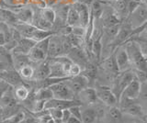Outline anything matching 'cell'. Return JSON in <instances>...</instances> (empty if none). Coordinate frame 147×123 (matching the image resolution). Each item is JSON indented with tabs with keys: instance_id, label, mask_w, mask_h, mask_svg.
<instances>
[{
	"instance_id": "obj_1",
	"label": "cell",
	"mask_w": 147,
	"mask_h": 123,
	"mask_svg": "<svg viewBox=\"0 0 147 123\" xmlns=\"http://www.w3.org/2000/svg\"><path fill=\"white\" fill-rule=\"evenodd\" d=\"M130 59L131 69L140 70L147 73V60L142 53L138 43L133 40H128L123 44Z\"/></svg>"
},
{
	"instance_id": "obj_2",
	"label": "cell",
	"mask_w": 147,
	"mask_h": 123,
	"mask_svg": "<svg viewBox=\"0 0 147 123\" xmlns=\"http://www.w3.org/2000/svg\"><path fill=\"white\" fill-rule=\"evenodd\" d=\"M147 19V2L142 1L124 20L133 30L138 29L144 24Z\"/></svg>"
},
{
	"instance_id": "obj_3",
	"label": "cell",
	"mask_w": 147,
	"mask_h": 123,
	"mask_svg": "<svg viewBox=\"0 0 147 123\" xmlns=\"http://www.w3.org/2000/svg\"><path fill=\"white\" fill-rule=\"evenodd\" d=\"M133 78H134V74H133L131 69L127 70V71H123V72H119L116 75V77L114 78L111 85H110V89L112 90L115 97H117L118 102H119V99L121 97V95L123 92V90L125 89V87L130 84V82Z\"/></svg>"
},
{
	"instance_id": "obj_4",
	"label": "cell",
	"mask_w": 147,
	"mask_h": 123,
	"mask_svg": "<svg viewBox=\"0 0 147 123\" xmlns=\"http://www.w3.org/2000/svg\"><path fill=\"white\" fill-rule=\"evenodd\" d=\"M118 107L123 114H128L130 116L142 118L144 109L141 105L136 101V99H130L125 97H121L118 102Z\"/></svg>"
},
{
	"instance_id": "obj_5",
	"label": "cell",
	"mask_w": 147,
	"mask_h": 123,
	"mask_svg": "<svg viewBox=\"0 0 147 123\" xmlns=\"http://www.w3.org/2000/svg\"><path fill=\"white\" fill-rule=\"evenodd\" d=\"M93 87H95L96 89V97H98L99 102L104 104L107 107H112L118 105V99L115 97L114 93L109 86L96 84Z\"/></svg>"
},
{
	"instance_id": "obj_6",
	"label": "cell",
	"mask_w": 147,
	"mask_h": 123,
	"mask_svg": "<svg viewBox=\"0 0 147 123\" xmlns=\"http://www.w3.org/2000/svg\"><path fill=\"white\" fill-rule=\"evenodd\" d=\"M68 79V78H67ZM52 90L53 98L63 99V100H73L76 99V95L66 84V81H60L58 83L50 86Z\"/></svg>"
},
{
	"instance_id": "obj_7",
	"label": "cell",
	"mask_w": 147,
	"mask_h": 123,
	"mask_svg": "<svg viewBox=\"0 0 147 123\" xmlns=\"http://www.w3.org/2000/svg\"><path fill=\"white\" fill-rule=\"evenodd\" d=\"M63 38L62 35L54 33L50 37L49 47L47 52V58H56L63 56Z\"/></svg>"
},
{
	"instance_id": "obj_8",
	"label": "cell",
	"mask_w": 147,
	"mask_h": 123,
	"mask_svg": "<svg viewBox=\"0 0 147 123\" xmlns=\"http://www.w3.org/2000/svg\"><path fill=\"white\" fill-rule=\"evenodd\" d=\"M65 56L70 59L72 63L79 65L82 68V70L84 69L86 65L90 61L88 54L85 51V49L79 47H73Z\"/></svg>"
},
{
	"instance_id": "obj_9",
	"label": "cell",
	"mask_w": 147,
	"mask_h": 123,
	"mask_svg": "<svg viewBox=\"0 0 147 123\" xmlns=\"http://www.w3.org/2000/svg\"><path fill=\"white\" fill-rule=\"evenodd\" d=\"M49 62V76L53 78H68L67 73L64 70L63 63L60 57L47 58Z\"/></svg>"
},
{
	"instance_id": "obj_10",
	"label": "cell",
	"mask_w": 147,
	"mask_h": 123,
	"mask_svg": "<svg viewBox=\"0 0 147 123\" xmlns=\"http://www.w3.org/2000/svg\"><path fill=\"white\" fill-rule=\"evenodd\" d=\"M76 99H77L82 104V106H91V105L98 102L96 89L93 86H87V87L81 90L76 95Z\"/></svg>"
},
{
	"instance_id": "obj_11",
	"label": "cell",
	"mask_w": 147,
	"mask_h": 123,
	"mask_svg": "<svg viewBox=\"0 0 147 123\" xmlns=\"http://www.w3.org/2000/svg\"><path fill=\"white\" fill-rule=\"evenodd\" d=\"M114 54H115V59H116V63H117L119 72L131 69L130 59H129L127 52L123 45L116 48V50L114 51Z\"/></svg>"
},
{
	"instance_id": "obj_12",
	"label": "cell",
	"mask_w": 147,
	"mask_h": 123,
	"mask_svg": "<svg viewBox=\"0 0 147 123\" xmlns=\"http://www.w3.org/2000/svg\"><path fill=\"white\" fill-rule=\"evenodd\" d=\"M0 79L4 80L12 87H15V86L24 83V80L20 77L18 72L13 67H9L0 73Z\"/></svg>"
},
{
	"instance_id": "obj_13",
	"label": "cell",
	"mask_w": 147,
	"mask_h": 123,
	"mask_svg": "<svg viewBox=\"0 0 147 123\" xmlns=\"http://www.w3.org/2000/svg\"><path fill=\"white\" fill-rule=\"evenodd\" d=\"M65 81L68 86L71 88V90L76 95L79 93L81 90L87 87V86H90L89 81L87 80L86 76H84L81 74L79 75H76L74 77H69Z\"/></svg>"
},
{
	"instance_id": "obj_14",
	"label": "cell",
	"mask_w": 147,
	"mask_h": 123,
	"mask_svg": "<svg viewBox=\"0 0 147 123\" xmlns=\"http://www.w3.org/2000/svg\"><path fill=\"white\" fill-rule=\"evenodd\" d=\"M82 106V104L78 101L77 99L73 100H63V99H56L52 98L46 101L45 103V109H51V108H58L63 110V109H68L73 106Z\"/></svg>"
},
{
	"instance_id": "obj_15",
	"label": "cell",
	"mask_w": 147,
	"mask_h": 123,
	"mask_svg": "<svg viewBox=\"0 0 147 123\" xmlns=\"http://www.w3.org/2000/svg\"><path fill=\"white\" fill-rule=\"evenodd\" d=\"M98 66L100 68V69H102L105 72L109 73L110 75H113L115 76L119 73L117 63H116V59H115L114 52L111 54H109V56L102 59V60L98 63Z\"/></svg>"
},
{
	"instance_id": "obj_16",
	"label": "cell",
	"mask_w": 147,
	"mask_h": 123,
	"mask_svg": "<svg viewBox=\"0 0 147 123\" xmlns=\"http://www.w3.org/2000/svg\"><path fill=\"white\" fill-rule=\"evenodd\" d=\"M71 6L75 8L78 12V16H79V24L80 26L86 27L89 23L90 20V11L89 7H87L85 4H83L79 1H76L71 4Z\"/></svg>"
},
{
	"instance_id": "obj_17",
	"label": "cell",
	"mask_w": 147,
	"mask_h": 123,
	"mask_svg": "<svg viewBox=\"0 0 147 123\" xmlns=\"http://www.w3.org/2000/svg\"><path fill=\"white\" fill-rule=\"evenodd\" d=\"M128 1L129 0H112L110 6L112 7L115 14L121 22L126 19L128 17Z\"/></svg>"
},
{
	"instance_id": "obj_18",
	"label": "cell",
	"mask_w": 147,
	"mask_h": 123,
	"mask_svg": "<svg viewBox=\"0 0 147 123\" xmlns=\"http://www.w3.org/2000/svg\"><path fill=\"white\" fill-rule=\"evenodd\" d=\"M140 92H141V84L134 76V78L130 82V84L123 90L121 97H125L130 99H138L140 95Z\"/></svg>"
},
{
	"instance_id": "obj_19",
	"label": "cell",
	"mask_w": 147,
	"mask_h": 123,
	"mask_svg": "<svg viewBox=\"0 0 147 123\" xmlns=\"http://www.w3.org/2000/svg\"><path fill=\"white\" fill-rule=\"evenodd\" d=\"M34 67V74L32 77V81H40L49 76V62L48 59L40 62L39 63H36L33 65Z\"/></svg>"
},
{
	"instance_id": "obj_20",
	"label": "cell",
	"mask_w": 147,
	"mask_h": 123,
	"mask_svg": "<svg viewBox=\"0 0 147 123\" xmlns=\"http://www.w3.org/2000/svg\"><path fill=\"white\" fill-rule=\"evenodd\" d=\"M31 24L33 25L35 28L40 29V30H53V24L43 19V17L41 16L40 12V8L38 7L33 8V17H32Z\"/></svg>"
},
{
	"instance_id": "obj_21",
	"label": "cell",
	"mask_w": 147,
	"mask_h": 123,
	"mask_svg": "<svg viewBox=\"0 0 147 123\" xmlns=\"http://www.w3.org/2000/svg\"><path fill=\"white\" fill-rule=\"evenodd\" d=\"M123 113L117 106L107 107L104 118L107 120V123H122Z\"/></svg>"
},
{
	"instance_id": "obj_22",
	"label": "cell",
	"mask_w": 147,
	"mask_h": 123,
	"mask_svg": "<svg viewBox=\"0 0 147 123\" xmlns=\"http://www.w3.org/2000/svg\"><path fill=\"white\" fill-rule=\"evenodd\" d=\"M36 42L30 38H21L18 40L17 47L13 50L11 53H21L28 54L30 50L35 46Z\"/></svg>"
},
{
	"instance_id": "obj_23",
	"label": "cell",
	"mask_w": 147,
	"mask_h": 123,
	"mask_svg": "<svg viewBox=\"0 0 147 123\" xmlns=\"http://www.w3.org/2000/svg\"><path fill=\"white\" fill-rule=\"evenodd\" d=\"M16 19L18 22L31 24L32 17H33V7H20L17 11H14Z\"/></svg>"
},
{
	"instance_id": "obj_24",
	"label": "cell",
	"mask_w": 147,
	"mask_h": 123,
	"mask_svg": "<svg viewBox=\"0 0 147 123\" xmlns=\"http://www.w3.org/2000/svg\"><path fill=\"white\" fill-rule=\"evenodd\" d=\"M12 27L15 30H17L18 31V33L21 35L22 38H32L35 30L37 28L30 23H23V22H17L14 25H12Z\"/></svg>"
},
{
	"instance_id": "obj_25",
	"label": "cell",
	"mask_w": 147,
	"mask_h": 123,
	"mask_svg": "<svg viewBox=\"0 0 147 123\" xmlns=\"http://www.w3.org/2000/svg\"><path fill=\"white\" fill-rule=\"evenodd\" d=\"M96 117V112L93 105L81 106V121L82 123H94Z\"/></svg>"
},
{
	"instance_id": "obj_26",
	"label": "cell",
	"mask_w": 147,
	"mask_h": 123,
	"mask_svg": "<svg viewBox=\"0 0 147 123\" xmlns=\"http://www.w3.org/2000/svg\"><path fill=\"white\" fill-rule=\"evenodd\" d=\"M30 88L29 85H28L27 81H24V83H22L20 85L15 86V87H13L14 95H15L18 102H20V103L24 101V100L28 97V95L30 94Z\"/></svg>"
},
{
	"instance_id": "obj_27",
	"label": "cell",
	"mask_w": 147,
	"mask_h": 123,
	"mask_svg": "<svg viewBox=\"0 0 147 123\" xmlns=\"http://www.w3.org/2000/svg\"><path fill=\"white\" fill-rule=\"evenodd\" d=\"M11 54H12V66L18 72L24 65H32L29 57H28V54H21V53H11Z\"/></svg>"
},
{
	"instance_id": "obj_28",
	"label": "cell",
	"mask_w": 147,
	"mask_h": 123,
	"mask_svg": "<svg viewBox=\"0 0 147 123\" xmlns=\"http://www.w3.org/2000/svg\"><path fill=\"white\" fill-rule=\"evenodd\" d=\"M28 57H29V59L30 60L32 65H34L36 63H39L40 62L46 60V59H47V54L43 51H41L40 48L34 46L30 51V52L28 53Z\"/></svg>"
},
{
	"instance_id": "obj_29",
	"label": "cell",
	"mask_w": 147,
	"mask_h": 123,
	"mask_svg": "<svg viewBox=\"0 0 147 123\" xmlns=\"http://www.w3.org/2000/svg\"><path fill=\"white\" fill-rule=\"evenodd\" d=\"M103 7L104 2L101 0H94L92 4L89 6V11L90 15L94 17V19H100L101 15L103 12Z\"/></svg>"
},
{
	"instance_id": "obj_30",
	"label": "cell",
	"mask_w": 147,
	"mask_h": 123,
	"mask_svg": "<svg viewBox=\"0 0 147 123\" xmlns=\"http://www.w3.org/2000/svg\"><path fill=\"white\" fill-rule=\"evenodd\" d=\"M35 97L36 100L48 101V100L53 98V95L50 87H40L38 89H35Z\"/></svg>"
},
{
	"instance_id": "obj_31",
	"label": "cell",
	"mask_w": 147,
	"mask_h": 123,
	"mask_svg": "<svg viewBox=\"0 0 147 123\" xmlns=\"http://www.w3.org/2000/svg\"><path fill=\"white\" fill-rule=\"evenodd\" d=\"M66 25L70 26V27L80 25L79 24V16H78V12L71 5H70V7H69V10L67 13Z\"/></svg>"
},
{
	"instance_id": "obj_32",
	"label": "cell",
	"mask_w": 147,
	"mask_h": 123,
	"mask_svg": "<svg viewBox=\"0 0 147 123\" xmlns=\"http://www.w3.org/2000/svg\"><path fill=\"white\" fill-rule=\"evenodd\" d=\"M18 74H20V77L24 81H30L32 80V77H33L34 67L32 65H24L18 70Z\"/></svg>"
},
{
	"instance_id": "obj_33",
	"label": "cell",
	"mask_w": 147,
	"mask_h": 123,
	"mask_svg": "<svg viewBox=\"0 0 147 123\" xmlns=\"http://www.w3.org/2000/svg\"><path fill=\"white\" fill-rule=\"evenodd\" d=\"M40 12L45 20H47L48 22H50V23H52L53 25L55 21V12L52 7L46 6L43 8H40Z\"/></svg>"
},
{
	"instance_id": "obj_34",
	"label": "cell",
	"mask_w": 147,
	"mask_h": 123,
	"mask_svg": "<svg viewBox=\"0 0 147 123\" xmlns=\"http://www.w3.org/2000/svg\"><path fill=\"white\" fill-rule=\"evenodd\" d=\"M0 62L7 66H12V54L4 46H0Z\"/></svg>"
},
{
	"instance_id": "obj_35",
	"label": "cell",
	"mask_w": 147,
	"mask_h": 123,
	"mask_svg": "<svg viewBox=\"0 0 147 123\" xmlns=\"http://www.w3.org/2000/svg\"><path fill=\"white\" fill-rule=\"evenodd\" d=\"M53 34H54V32L53 30H40V29H36L35 32L32 36V40H35L36 42H40L41 40H44L46 38L50 37L52 36Z\"/></svg>"
},
{
	"instance_id": "obj_36",
	"label": "cell",
	"mask_w": 147,
	"mask_h": 123,
	"mask_svg": "<svg viewBox=\"0 0 147 123\" xmlns=\"http://www.w3.org/2000/svg\"><path fill=\"white\" fill-rule=\"evenodd\" d=\"M24 115H25V110L21 107L20 110L18 112H17L15 115L9 117L4 120H1L0 123H20L22 120V118H24Z\"/></svg>"
},
{
	"instance_id": "obj_37",
	"label": "cell",
	"mask_w": 147,
	"mask_h": 123,
	"mask_svg": "<svg viewBox=\"0 0 147 123\" xmlns=\"http://www.w3.org/2000/svg\"><path fill=\"white\" fill-rule=\"evenodd\" d=\"M49 111L50 116L52 117V118L54 120L55 123H63L62 121V115H63V110L58 108H51L47 109Z\"/></svg>"
},
{
	"instance_id": "obj_38",
	"label": "cell",
	"mask_w": 147,
	"mask_h": 123,
	"mask_svg": "<svg viewBox=\"0 0 147 123\" xmlns=\"http://www.w3.org/2000/svg\"><path fill=\"white\" fill-rule=\"evenodd\" d=\"M129 40H144V42H147V25L144 26V28H142L135 35L131 36Z\"/></svg>"
},
{
	"instance_id": "obj_39",
	"label": "cell",
	"mask_w": 147,
	"mask_h": 123,
	"mask_svg": "<svg viewBox=\"0 0 147 123\" xmlns=\"http://www.w3.org/2000/svg\"><path fill=\"white\" fill-rule=\"evenodd\" d=\"M133 74H134L135 78L140 82L141 85L147 84V73L144 71H140V70H135V69H131Z\"/></svg>"
},
{
	"instance_id": "obj_40",
	"label": "cell",
	"mask_w": 147,
	"mask_h": 123,
	"mask_svg": "<svg viewBox=\"0 0 147 123\" xmlns=\"http://www.w3.org/2000/svg\"><path fill=\"white\" fill-rule=\"evenodd\" d=\"M71 33L73 35L76 36V37L84 39L85 35H86V28H85V27H83V26H80V25L74 26V27H72Z\"/></svg>"
},
{
	"instance_id": "obj_41",
	"label": "cell",
	"mask_w": 147,
	"mask_h": 123,
	"mask_svg": "<svg viewBox=\"0 0 147 123\" xmlns=\"http://www.w3.org/2000/svg\"><path fill=\"white\" fill-rule=\"evenodd\" d=\"M82 72V68L76 65V63H72V65L69 69V73H68V76L69 77H74V76H76V75H79Z\"/></svg>"
},
{
	"instance_id": "obj_42",
	"label": "cell",
	"mask_w": 147,
	"mask_h": 123,
	"mask_svg": "<svg viewBox=\"0 0 147 123\" xmlns=\"http://www.w3.org/2000/svg\"><path fill=\"white\" fill-rule=\"evenodd\" d=\"M51 37V36H50ZM50 37L46 38L44 40H41L40 42H36L35 46L40 48L41 51H43L46 54H47V52H48V47H49V40H50Z\"/></svg>"
},
{
	"instance_id": "obj_43",
	"label": "cell",
	"mask_w": 147,
	"mask_h": 123,
	"mask_svg": "<svg viewBox=\"0 0 147 123\" xmlns=\"http://www.w3.org/2000/svg\"><path fill=\"white\" fill-rule=\"evenodd\" d=\"M45 103H46V101H43V100H36L31 113H38V112L44 110L45 109Z\"/></svg>"
},
{
	"instance_id": "obj_44",
	"label": "cell",
	"mask_w": 147,
	"mask_h": 123,
	"mask_svg": "<svg viewBox=\"0 0 147 123\" xmlns=\"http://www.w3.org/2000/svg\"><path fill=\"white\" fill-rule=\"evenodd\" d=\"M68 109L73 117H75L81 120V106H79V105H77V106H73Z\"/></svg>"
},
{
	"instance_id": "obj_45",
	"label": "cell",
	"mask_w": 147,
	"mask_h": 123,
	"mask_svg": "<svg viewBox=\"0 0 147 123\" xmlns=\"http://www.w3.org/2000/svg\"><path fill=\"white\" fill-rule=\"evenodd\" d=\"M17 45H18V42L16 40H8V42H7L6 43L4 44V47L6 48L8 52H12L14 49H15L17 47Z\"/></svg>"
},
{
	"instance_id": "obj_46",
	"label": "cell",
	"mask_w": 147,
	"mask_h": 123,
	"mask_svg": "<svg viewBox=\"0 0 147 123\" xmlns=\"http://www.w3.org/2000/svg\"><path fill=\"white\" fill-rule=\"evenodd\" d=\"M9 87H10V85H9L8 84H7L4 80L0 79V99H1L5 91L7 90Z\"/></svg>"
},
{
	"instance_id": "obj_47",
	"label": "cell",
	"mask_w": 147,
	"mask_h": 123,
	"mask_svg": "<svg viewBox=\"0 0 147 123\" xmlns=\"http://www.w3.org/2000/svg\"><path fill=\"white\" fill-rule=\"evenodd\" d=\"M71 117V113L69 111V109H63V115H62V121L63 123H66L68 120Z\"/></svg>"
},
{
	"instance_id": "obj_48",
	"label": "cell",
	"mask_w": 147,
	"mask_h": 123,
	"mask_svg": "<svg viewBox=\"0 0 147 123\" xmlns=\"http://www.w3.org/2000/svg\"><path fill=\"white\" fill-rule=\"evenodd\" d=\"M66 123H82V121H81L80 120H78V118H75V117H73V116L71 115L70 118H69L68 121H67Z\"/></svg>"
},
{
	"instance_id": "obj_49",
	"label": "cell",
	"mask_w": 147,
	"mask_h": 123,
	"mask_svg": "<svg viewBox=\"0 0 147 123\" xmlns=\"http://www.w3.org/2000/svg\"><path fill=\"white\" fill-rule=\"evenodd\" d=\"M5 43H6V38L2 31H0V46H4Z\"/></svg>"
},
{
	"instance_id": "obj_50",
	"label": "cell",
	"mask_w": 147,
	"mask_h": 123,
	"mask_svg": "<svg viewBox=\"0 0 147 123\" xmlns=\"http://www.w3.org/2000/svg\"><path fill=\"white\" fill-rule=\"evenodd\" d=\"M146 25H147V19H146V21L144 22V24L142 25V27H140V28H138V29H135V30H133L131 31V36H133V35H135V34H136V33L138 32V31H139V30H141L142 28H144V26H146ZM131 37H130V38H131Z\"/></svg>"
},
{
	"instance_id": "obj_51",
	"label": "cell",
	"mask_w": 147,
	"mask_h": 123,
	"mask_svg": "<svg viewBox=\"0 0 147 123\" xmlns=\"http://www.w3.org/2000/svg\"><path fill=\"white\" fill-rule=\"evenodd\" d=\"M77 1H79V2H81L83 4H85V5H86L87 7H89L94 0H77Z\"/></svg>"
},
{
	"instance_id": "obj_52",
	"label": "cell",
	"mask_w": 147,
	"mask_h": 123,
	"mask_svg": "<svg viewBox=\"0 0 147 123\" xmlns=\"http://www.w3.org/2000/svg\"><path fill=\"white\" fill-rule=\"evenodd\" d=\"M47 123H55V122H54V120H53V118H51V120H50Z\"/></svg>"
},
{
	"instance_id": "obj_53",
	"label": "cell",
	"mask_w": 147,
	"mask_h": 123,
	"mask_svg": "<svg viewBox=\"0 0 147 123\" xmlns=\"http://www.w3.org/2000/svg\"><path fill=\"white\" fill-rule=\"evenodd\" d=\"M144 1H145V2H147V0H144Z\"/></svg>"
}]
</instances>
